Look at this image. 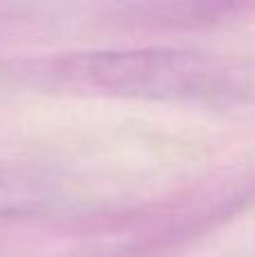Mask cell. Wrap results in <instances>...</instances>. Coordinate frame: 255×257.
I'll list each match as a JSON object with an SVG mask.
<instances>
[{
  "mask_svg": "<svg viewBox=\"0 0 255 257\" xmlns=\"http://www.w3.org/2000/svg\"><path fill=\"white\" fill-rule=\"evenodd\" d=\"M5 77L61 95L210 102L228 88V70L210 54L183 50L61 52L5 63Z\"/></svg>",
  "mask_w": 255,
  "mask_h": 257,
  "instance_id": "obj_1",
  "label": "cell"
},
{
  "mask_svg": "<svg viewBox=\"0 0 255 257\" xmlns=\"http://www.w3.org/2000/svg\"><path fill=\"white\" fill-rule=\"evenodd\" d=\"M52 183L43 172L0 165V217L27 214L50 203Z\"/></svg>",
  "mask_w": 255,
  "mask_h": 257,
  "instance_id": "obj_2",
  "label": "cell"
}]
</instances>
